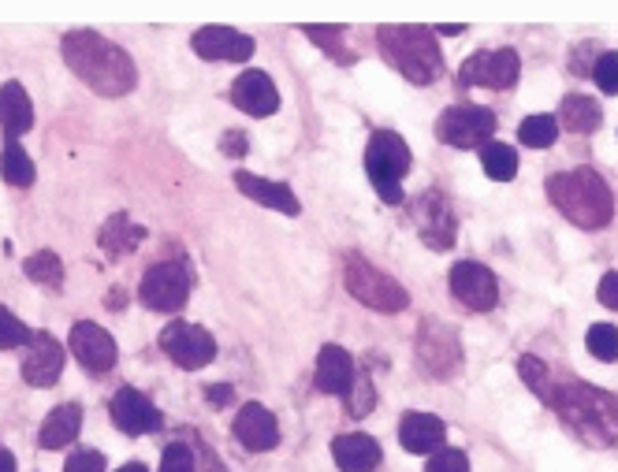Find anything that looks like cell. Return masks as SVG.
Instances as JSON below:
<instances>
[{
  "mask_svg": "<svg viewBox=\"0 0 618 472\" xmlns=\"http://www.w3.org/2000/svg\"><path fill=\"white\" fill-rule=\"evenodd\" d=\"M548 405L588 447H615L618 442V399L600 387L563 376V383H551Z\"/></svg>",
  "mask_w": 618,
  "mask_h": 472,
  "instance_id": "7a4b0ae2",
  "label": "cell"
},
{
  "mask_svg": "<svg viewBox=\"0 0 618 472\" xmlns=\"http://www.w3.org/2000/svg\"><path fill=\"white\" fill-rule=\"evenodd\" d=\"M64 64L101 97H124L138 87V68L127 49L101 37L98 31H71L60 42Z\"/></svg>",
  "mask_w": 618,
  "mask_h": 472,
  "instance_id": "6da1fadb",
  "label": "cell"
},
{
  "mask_svg": "<svg viewBox=\"0 0 618 472\" xmlns=\"http://www.w3.org/2000/svg\"><path fill=\"white\" fill-rule=\"evenodd\" d=\"M447 283H451L455 301H462L470 313H489V309H495V301H500V283L477 261H458Z\"/></svg>",
  "mask_w": 618,
  "mask_h": 472,
  "instance_id": "4fadbf2b",
  "label": "cell"
},
{
  "mask_svg": "<svg viewBox=\"0 0 618 472\" xmlns=\"http://www.w3.org/2000/svg\"><path fill=\"white\" fill-rule=\"evenodd\" d=\"M161 472H198V461H194V450L186 442H168L161 454Z\"/></svg>",
  "mask_w": 618,
  "mask_h": 472,
  "instance_id": "8d00e7d4",
  "label": "cell"
},
{
  "mask_svg": "<svg viewBox=\"0 0 618 472\" xmlns=\"http://www.w3.org/2000/svg\"><path fill=\"white\" fill-rule=\"evenodd\" d=\"M417 361L428 376H436V380H451L458 368H462V343H458L455 327L444 324V320H421Z\"/></svg>",
  "mask_w": 618,
  "mask_h": 472,
  "instance_id": "30bf717a",
  "label": "cell"
},
{
  "mask_svg": "<svg viewBox=\"0 0 618 472\" xmlns=\"http://www.w3.org/2000/svg\"><path fill=\"white\" fill-rule=\"evenodd\" d=\"M593 79L607 97H618V53H607V49L600 53V60H596V68H593Z\"/></svg>",
  "mask_w": 618,
  "mask_h": 472,
  "instance_id": "74e56055",
  "label": "cell"
},
{
  "mask_svg": "<svg viewBox=\"0 0 618 472\" xmlns=\"http://www.w3.org/2000/svg\"><path fill=\"white\" fill-rule=\"evenodd\" d=\"M23 272H26V279L37 283V287H45V290H60L64 287V261L56 257L53 250L31 253V257L23 261Z\"/></svg>",
  "mask_w": 618,
  "mask_h": 472,
  "instance_id": "f1b7e54d",
  "label": "cell"
},
{
  "mask_svg": "<svg viewBox=\"0 0 618 472\" xmlns=\"http://www.w3.org/2000/svg\"><path fill=\"white\" fill-rule=\"evenodd\" d=\"M556 119L570 135H593L604 123V108L593 97H585V93H570V97H563V105H559Z\"/></svg>",
  "mask_w": 618,
  "mask_h": 472,
  "instance_id": "4316f807",
  "label": "cell"
},
{
  "mask_svg": "<svg viewBox=\"0 0 618 472\" xmlns=\"http://www.w3.org/2000/svg\"><path fill=\"white\" fill-rule=\"evenodd\" d=\"M161 350L186 372H198V368L213 365V357H217V338L205 332L202 324L175 320V324H168L161 332Z\"/></svg>",
  "mask_w": 618,
  "mask_h": 472,
  "instance_id": "8fae6325",
  "label": "cell"
},
{
  "mask_svg": "<svg viewBox=\"0 0 618 472\" xmlns=\"http://www.w3.org/2000/svg\"><path fill=\"white\" fill-rule=\"evenodd\" d=\"M399 442L410 454H436L447 442V428L433 413H407L399 421Z\"/></svg>",
  "mask_w": 618,
  "mask_h": 472,
  "instance_id": "ffe728a7",
  "label": "cell"
},
{
  "mask_svg": "<svg viewBox=\"0 0 618 472\" xmlns=\"http://www.w3.org/2000/svg\"><path fill=\"white\" fill-rule=\"evenodd\" d=\"M0 127H4L8 141H15L19 135H26L34 127V105L19 82H4L0 87Z\"/></svg>",
  "mask_w": 618,
  "mask_h": 472,
  "instance_id": "d4e9b609",
  "label": "cell"
},
{
  "mask_svg": "<svg viewBox=\"0 0 618 472\" xmlns=\"http://www.w3.org/2000/svg\"><path fill=\"white\" fill-rule=\"evenodd\" d=\"M191 287H194L191 261H157L146 272L138 295H142V306L153 309V313H180L186 298H191Z\"/></svg>",
  "mask_w": 618,
  "mask_h": 472,
  "instance_id": "52a82bcc",
  "label": "cell"
},
{
  "mask_svg": "<svg viewBox=\"0 0 618 472\" xmlns=\"http://www.w3.org/2000/svg\"><path fill=\"white\" fill-rule=\"evenodd\" d=\"M108 413H112V424H116L124 436H149V431H161V424H164L161 413H157V405L149 402L142 391H135V387L116 391Z\"/></svg>",
  "mask_w": 618,
  "mask_h": 472,
  "instance_id": "2e32d148",
  "label": "cell"
},
{
  "mask_svg": "<svg viewBox=\"0 0 618 472\" xmlns=\"http://www.w3.org/2000/svg\"><path fill=\"white\" fill-rule=\"evenodd\" d=\"M205 399L217 402V405H228L231 402V387H209V391H205Z\"/></svg>",
  "mask_w": 618,
  "mask_h": 472,
  "instance_id": "ee69618b",
  "label": "cell"
},
{
  "mask_svg": "<svg viewBox=\"0 0 618 472\" xmlns=\"http://www.w3.org/2000/svg\"><path fill=\"white\" fill-rule=\"evenodd\" d=\"M71 357L87 368L90 376H105L112 372V365H116V338H112L105 327L93 324V320H79V324L71 327Z\"/></svg>",
  "mask_w": 618,
  "mask_h": 472,
  "instance_id": "5bb4252c",
  "label": "cell"
},
{
  "mask_svg": "<svg viewBox=\"0 0 618 472\" xmlns=\"http://www.w3.org/2000/svg\"><path fill=\"white\" fill-rule=\"evenodd\" d=\"M220 149L228 157H242L247 153V135H242V130H228V135L220 138Z\"/></svg>",
  "mask_w": 618,
  "mask_h": 472,
  "instance_id": "7bdbcfd3",
  "label": "cell"
},
{
  "mask_svg": "<svg viewBox=\"0 0 618 472\" xmlns=\"http://www.w3.org/2000/svg\"><path fill=\"white\" fill-rule=\"evenodd\" d=\"M354 376H358L354 372V357L346 354L343 346H335V343L321 346V354H317V387H321L324 394H343L346 399Z\"/></svg>",
  "mask_w": 618,
  "mask_h": 472,
  "instance_id": "44dd1931",
  "label": "cell"
},
{
  "mask_svg": "<svg viewBox=\"0 0 618 472\" xmlns=\"http://www.w3.org/2000/svg\"><path fill=\"white\" fill-rule=\"evenodd\" d=\"M548 197L574 228L600 231L615 216V194L596 168H574L548 179Z\"/></svg>",
  "mask_w": 618,
  "mask_h": 472,
  "instance_id": "3957f363",
  "label": "cell"
},
{
  "mask_svg": "<svg viewBox=\"0 0 618 472\" xmlns=\"http://www.w3.org/2000/svg\"><path fill=\"white\" fill-rule=\"evenodd\" d=\"M64 361H68L64 346L56 343L49 332H37V335H31V343H26L23 380L37 387V391H49V387H56V380H60Z\"/></svg>",
  "mask_w": 618,
  "mask_h": 472,
  "instance_id": "9a60e30c",
  "label": "cell"
},
{
  "mask_svg": "<svg viewBox=\"0 0 618 472\" xmlns=\"http://www.w3.org/2000/svg\"><path fill=\"white\" fill-rule=\"evenodd\" d=\"M236 186L247 197H254L258 205H265V209H276V212H284V216H298V212H302L298 197L287 191L284 183H273V179H261V175H250V172H236Z\"/></svg>",
  "mask_w": 618,
  "mask_h": 472,
  "instance_id": "603a6c76",
  "label": "cell"
},
{
  "mask_svg": "<svg viewBox=\"0 0 618 472\" xmlns=\"http://www.w3.org/2000/svg\"><path fill=\"white\" fill-rule=\"evenodd\" d=\"M500 119L492 108H477V105H451L444 108V116L436 119V138L451 149H481L489 146Z\"/></svg>",
  "mask_w": 618,
  "mask_h": 472,
  "instance_id": "ba28073f",
  "label": "cell"
},
{
  "mask_svg": "<svg viewBox=\"0 0 618 472\" xmlns=\"http://www.w3.org/2000/svg\"><path fill=\"white\" fill-rule=\"evenodd\" d=\"M254 37L250 34H239L231 31V26H202L198 34H194V53L202 56V60H231V64H242L254 56Z\"/></svg>",
  "mask_w": 618,
  "mask_h": 472,
  "instance_id": "e0dca14e",
  "label": "cell"
},
{
  "mask_svg": "<svg viewBox=\"0 0 618 472\" xmlns=\"http://www.w3.org/2000/svg\"><path fill=\"white\" fill-rule=\"evenodd\" d=\"M585 346L596 361H607V365L618 361V327L615 324H593L585 335Z\"/></svg>",
  "mask_w": 618,
  "mask_h": 472,
  "instance_id": "d6a6232c",
  "label": "cell"
},
{
  "mask_svg": "<svg viewBox=\"0 0 618 472\" xmlns=\"http://www.w3.org/2000/svg\"><path fill=\"white\" fill-rule=\"evenodd\" d=\"M306 37L313 45H321L332 60H343V64L354 60V56L343 49V31H340V26H306Z\"/></svg>",
  "mask_w": 618,
  "mask_h": 472,
  "instance_id": "e575fe53",
  "label": "cell"
},
{
  "mask_svg": "<svg viewBox=\"0 0 618 472\" xmlns=\"http://www.w3.org/2000/svg\"><path fill=\"white\" fill-rule=\"evenodd\" d=\"M332 458L340 472H373L380 465V442L373 436H362V431H354V436H335L332 442Z\"/></svg>",
  "mask_w": 618,
  "mask_h": 472,
  "instance_id": "7402d4cb",
  "label": "cell"
},
{
  "mask_svg": "<svg viewBox=\"0 0 618 472\" xmlns=\"http://www.w3.org/2000/svg\"><path fill=\"white\" fill-rule=\"evenodd\" d=\"M0 472H15V458H12V450H4V447H0Z\"/></svg>",
  "mask_w": 618,
  "mask_h": 472,
  "instance_id": "f6af8a7d",
  "label": "cell"
},
{
  "mask_svg": "<svg viewBox=\"0 0 618 472\" xmlns=\"http://www.w3.org/2000/svg\"><path fill=\"white\" fill-rule=\"evenodd\" d=\"M373 405H377V391H373L369 372H365V376H354L351 391H346V410H351V417H369Z\"/></svg>",
  "mask_w": 618,
  "mask_h": 472,
  "instance_id": "836d02e7",
  "label": "cell"
},
{
  "mask_svg": "<svg viewBox=\"0 0 618 472\" xmlns=\"http://www.w3.org/2000/svg\"><path fill=\"white\" fill-rule=\"evenodd\" d=\"M377 45L391 68L407 74L414 87H428L444 74V53L428 26H380Z\"/></svg>",
  "mask_w": 618,
  "mask_h": 472,
  "instance_id": "277c9868",
  "label": "cell"
},
{
  "mask_svg": "<svg viewBox=\"0 0 618 472\" xmlns=\"http://www.w3.org/2000/svg\"><path fill=\"white\" fill-rule=\"evenodd\" d=\"M481 168L495 183H511L518 175V153H514V146H507V141L492 138L489 146H481Z\"/></svg>",
  "mask_w": 618,
  "mask_h": 472,
  "instance_id": "83f0119b",
  "label": "cell"
},
{
  "mask_svg": "<svg viewBox=\"0 0 618 472\" xmlns=\"http://www.w3.org/2000/svg\"><path fill=\"white\" fill-rule=\"evenodd\" d=\"M588 53H600V45L596 42H585V45H577L574 49V60H570V71L577 74V79H582V74H593V68H596V60H600V56H588Z\"/></svg>",
  "mask_w": 618,
  "mask_h": 472,
  "instance_id": "60d3db41",
  "label": "cell"
},
{
  "mask_svg": "<svg viewBox=\"0 0 618 472\" xmlns=\"http://www.w3.org/2000/svg\"><path fill=\"white\" fill-rule=\"evenodd\" d=\"M31 343V327L19 320L12 309H0V350H15V346Z\"/></svg>",
  "mask_w": 618,
  "mask_h": 472,
  "instance_id": "d590c367",
  "label": "cell"
},
{
  "mask_svg": "<svg viewBox=\"0 0 618 472\" xmlns=\"http://www.w3.org/2000/svg\"><path fill=\"white\" fill-rule=\"evenodd\" d=\"M79 428H82V410H79V405H75V402L56 405L49 417H45L42 431H37V447H45V450H64L68 442H75Z\"/></svg>",
  "mask_w": 618,
  "mask_h": 472,
  "instance_id": "484cf974",
  "label": "cell"
},
{
  "mask_svg": "<svg viewBox=\"0 0 618 472\" xmlns=\"http://www.w3.org/2000/svg\"><path fill=\"white\" fill-rule=\"evenodd\" d=\"M231 428H236V439L242 447L254 450V454H265V450H273L279 442V424L273 417V410H265L261 402L242 405Z\"/></svg>",
  "mask_w": 618,
  "mask_h": 472,
  "instance_id": "d6986e66",
  "label": "cell"
},
{
  "mask_svg": "<svg viewBox=\"0 0 618 472\" xmlns=\"http://www.w3.org/2000/svg\"><path fill=\"white\" fill-rule=\"evenodd\" d=\"M108 309H124V290H112V295H108Z\"/></svg>",
  "mask_w": 618,
  "mask_h": 472,
  "instance_id": "7dc6e473",
  "label": "cell"
},
{
  "mask_svg": "<svg viewBox=\"0 0 618 472\" xmlns=\"http://www.w3.org/2000/svg\"><path fill=\"white\" fill-rule=\"evenodd\" d=\"M439 34H444V37H462L466 26L462 23H444V26H439Z\"/></svg>",
  "mask_w": 618,
  "mask_h": 472,
  "instance_id": "bcb514c9",
  "label": "cell"
},
{
  "mask_svg": "<svg viewBox=\"0 0 618 472\" xmlns=\"http://www.w3.org/2000/svg\"><path fill=\"white\" fill-rule=\"evenodd\" d=\"M231 105L254 119H265L279 108V90L273 87V79H268L265 71L250 68V71H242L236 79V87H231Z\"/></svg>",
  "mask_w": 618,
  "mask_h": 472,
  "instance_id": "ac0fdd59",
  "label": "cell"
},
{
  "mask_svg": "<svg viewBox=\"0 0 618 472\" xmlns=\"http://www.w3.org/2000/svg\"><path fill=\"white\" fill-rule=\"evenodd\" d=\"M410 164V146L402 141V135L396 130H377L365 146V175H369L373 191H377L388 205H402V179H407Z\"/></svg>",
  "mask_w": 618,
  "mask_h": 472,
  "instance_id": "5b68a950",
  "label": "cell"
},
{
  "mask_svg": "<svg viewBox=\"0 0 618 472\" xmlns=\"http://www.w3.org/2000/svg\"><path fill=\"white\" fill-rule=\"evenodd\" d=\"M518 372H522V380L529 383V391L537 394L540 402H548V394H551V383H556V372L540 361L537 354H522L518 357Z\"/></svg>",
  "mask_w": 618,
  "mask_h": 472,
  "instance_id": "1f68e13d",
  "label": "cell"
},
{
  "mask_svg": "<svg viewBox=\"0 0 618 472\" xmlns=\"http://www.w3.org/2000/svg\"><path fill=\"white\" fill-rule=\"evenodd\" d=\"M556 135H559V119L548 116V112L526 116V119H522V127H518L522 146H529V149H548L551 141H556Z\"/></svg>",
  "mask_w": 618,
  "mask_h": 472,
  "instance_id": "4dcf8cb0",
  "label": "cell"
},
{
  "mask_svg": "<svg viewBox=\"0 0 618 472\" xmlns=\"http://www.w3.org/2000/svg\"><path fill=\"white\" fill-rule=\"evenodd\" d=\"M522 74V60L514 49H481L473 53L470 60L458 71V82L462 87H481V90H511Z\"/></svg>",
  "mask_w": 618,
  "mask_h": 472,
  "instance_id": "7c38bea8",
  "label": "cell"
},
{
  "mask_svg": "<svg viewBox=\"0 0 618 472\" xmlns=\"http://www.w3.org/2000/svg\"><path fill=\"white\" fill-rule=\"evenodd\" d=\"M596 298H600L607 309H618V272H607V276L600 279V287H596Z\"/></svg>",
  "mask_w": 618,
  "mask_h": 472,
  "instance_id": "b9f144b4",
  "label": "cell"
},
{
  "mask_svg": "<svg viewBox=\"0 0 618 472\" xmlns=\"http://www.w3.org/2000/svg\"><path fill=\"white\" fill-rule=\"evenodd\" d=\"M0 175L8 186H31L34 183V160L26 157V149L19 141H8L4 153H0Z\"/></svg>",
  "mask_w": 618,
  "mask_h": 472,
  "instance_id": "f546056e",
  "label": "cell"
},
{
  "mask_svg": "<svg viewBox=\"0 0 618 472\" xmlns=\"http://www.w3.org/2000/svg\"><path fill=\"white\" fill-rule=\"evenodd\" d=\"M116 472H149V469L142 465V461H127V465H124V469H116Z\"/></svg>",
  "mask_w": 618,
  "mask_h": 472,
  "instance_id": "c3c4849f",
  "label": "cell"
},
{
  "mask_svg": "<svg viewBox=\"0 0 618 472\" xmlns=\"http://www.w3.org/2000/svg\"><path fill=\"white\" fill-rule=\"evenodd\" d=\"M142 239H146V228H142V223H130L127 212H112L108 220L101 223V231H98V245L108 253L112 261L135 253L138 245H142Z\"/></svg>",
  "mask_w": 618,
  "mask_h": 472,
  "instance_id": "cb8c5ba5",
  "label": "cell"
},
{
  "mask_svg": "<svg viewBox=\"0 0 618 472\" xmlns=\"http://www.w3.org/2000/svg\"><path fill=\"white\" fill-rule=\"evenodd\" d=\"M343 283L354 295V301L377 309V313H402L410 306V295L402 283H396L388 272H380L373 261H365L362 253H351L343 264Z\"/></svg>",
  "mask_w": 618,
  "mask_h": 472,
  "instance_id": "8992f818",
  "label": "cell"
},
{
  "mask_svg": "<svg viewBox=\"0 0 618 472\" xmlns=\"http://www.w3.org/2000/svg\"><path fill=\"white\" fill-rule=\"evenodd\" d=\"M64 472H105V454H98V450H79V454L68 458Z\"/></svg>",
  "mask_w": 618,
  "mask_h": 472,
  "instance_id": "ab89813d",
  "label": "cell"
},
{
  "mask_svg": "<svg viewBox=\"0 0 618 472\" xmlns=\"http://www.w3.org/2000/svg\"><path fill=\"white\" fill-rule=\"evenodd\" d=\"M425 472H470V458H466L462 450L444 447V450H436V454L428 458Z\"/></svg>",
  "mask_w": 618,
  "mask_h": 472,
  "instance_id": "f35d334b",
  "label": "cell"
},
{
  "mask_svg": "<svg viewBox=\"0 0 618 472\" xmlns=\"http://www.w3.org/2000/svg\"><path fill=\"white\" fill-rule=\"evenodd\" d=\"M410 220L421 231V242L436 253H447L455 245L458 234V216L455 205L447 202V194L439 191H421L414 202H410Z\"/></svg>",
  "mask_w": 618,
  "mask_h": 472,
  "instance_id": "9c48e42d",
  "label": "cell"
}]
</instances>
